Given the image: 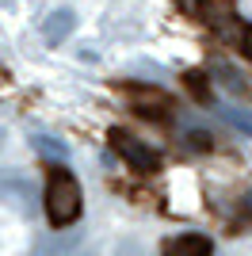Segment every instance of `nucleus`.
I'll list each match as a JSON object with an SVG mask.
<instances>
[{"mask_svg": "<svg viewBox=\"0 0 252 256\" xmlns=\"http://www.w3.org/2000/svg\"><path fill=\"white\" fill-rule=\"evenodd\" d=\"M42 206H46V218H50L54 230H69V226L80 218L84 210V195L76 176L65 164H54L50 176H46V195H42Z\"/></svg>", "mask_w": 252, "mask_h": 256, "instance_id": "obj_1", "label": "nucleus"}, {"mask_svg": "<svg viewBox=\"0 0 252 256\" xmlns=\"http://www.w3.org/2000/svg\"><path fill=\"white\" fill-rule=\"evenodd\" d=\"M195 16H199L202 23H206L210 31L218 34L222 42L230 46H241V34L248 23H241V16H237V4L233 0H195Z\"/></svg>", "mask_w": 252, "mask_h": 256, "instance_id": "obj_2", "label": "nucleus"}, {"mask_svg": "<svg viewBox=\"0 0 252 256\" xmlns=\"http://www.w3.org/2000/svg\"><path fill=\"white\" fill-rule=\"evenodd\" d=\"M111 146L115 153L130 164L134 172H157L160 168V153L149 146V142L134 138V134H126V130H111Z\"/></svg>", "mask_w": 252, "mask_h": 256, "instance_id": "obj_3", "label": "nucleus"}, {"mask_svg": "<svg viewBox=\"0 0 252 256\" xmlns=\"http://www.w3.org/2000/svg\"><path fill=\"white\" fill-rule=\"evenodd\" d=\"M130 107L138 115L153 118V122H168L172 118V96H164L160 88H134L130 92Z\"/></svg>", "mask_w": 252, "mask_h": 256, "instance_id": "obj_4", "label": "nucleus"}, {"mask_svg": "<svg viewBox=\"0 0 252 256\" xmlns=\"http://www.w3.org/2000/svg\"><path fill=\"white\" fill-rule=\"evenodd\" d=\"M214 241L206 234H176L160 245V256H210Z\"/></svg>", "mask_w": 252, "mask_h": 256, "instance_id": "obj_5", "label": "nucleus"}, {"mask_svg": "<svg viewBox=\"0 0 252 256\" xmlns=\"http://www.w3.org/2000/svg\"><path fill=\"white\" fill-rule=\"evenodd\" d=\"M76 27V16L69 8H58L46 16V23H42V34L50 38V42H62V38H69V31Z\"/></svg>", "mask_w": 252, "mask_h": 256, "instance_id": "obj_6", "label": "nucleus"}, {"mask_svg": "<svg viewBox=\"0 0 252 256\" xmlns=\"http://www.w3.org/2000/svg\"><path fill=\"white\" fill-rule=\"evenodd\" d=\"M214 80H218L230 96H237V100H248L252 96V84L237 73V69H233V65H214Z\"/></svg>", "mask_w": 252, "mask_h": 256, "instance_id": "obj_7", "label": "nucleus"}, {"mask_svg": "<svg viewBox=\"0 0 252 256\" xmlns=\"http://www.w3.org/2000/svg\"><path fill=\"white\" fill-rule=\"evenodd\" d=\"M218 115L230 122V126H237L241 134H248L252 138V111L248 107H226V104H218Z\"/></svg>", "mask_w": 252, "mask_h": 256, "instance_id": "obj_8", "label": "nucleus"}, {"mask_svg": "<svg viewBox=\"0 0 252 256\" xmlns=\"http://www.w3.org/2000/svg\"><path fill=\"white\" fill-rule=\"evenodd\" d=\"M34 146H38L42 153H54L58 160H65V146H62V142H54V138H46V134H38V138H34Z\"/></svg>", "mask_w": 252, "mask_h": 256, "instance_id": "obj_9", "label": "nucleus"}, {"mask_svg": "<svg viewBox=\"0 0 252 256\" xmlns=\"http://www.w3.org/2000/svg\"><path fill=\"white\" fill-rule=\"evenodd\" d=\"M241 50L252 58V27H244V34H241Z\"/></svg>", "mask_w": 252, "mask_h": 256, "instance_id": "obj_10", "label": "nucleus"}, {"mask_svg": "<svg viewBox=\"0 0 252 256\" xmlns=\"http://www.w3.org/2000/svg\"><path fill=\"white\" fill-rule=\"evenodd\" d=\"M244 210H248V218H252V192L244 195Z\"/></svg>", "mask_w": 252, "mask_h": 256, "instance_id": "obj_11", "label": "nucleus"}, {"mask_svg": "<svg viewBox=\"0 0 252 256\" xmlns=\"http://www.w3.org/2000/svg\"><path fill=\"white\" fill-rule=\"evenodd\" d=\"M0 146H4V130H0Z\"/></svg>", "mask_w": 252, "mask_h": 256, "instance_id": "obj_12", "label": "nucleus"}]
</instances>
